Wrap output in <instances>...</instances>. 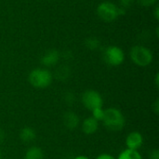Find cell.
<instances>
[{
  "instance_id": "6da1fadb",
  "label": "cell",
  "mask_w": 159,
  "mask_h": 159,
  "mask_svg": "<svg viewBox=\"0 0 159 159\" xmlns=\"http://www.w3.org/2000/svg\"><path fill=\"white\" fill-rule=\"evenodd\" d=\"M96 11H97V15L99 16V18L105 22L115 21L120 16H123L126 14L125 8L110 1H104L99 4Z\"/></svg>"
},
{
  "instance_id": "7a4b0ae2",
  "label": "cell",
  "mask_w": 159,
  "mask_h": 159,
  "mask_svg": "<svg viewBox=\"0 0 159 159\" xmlns=\"http://www.w3.org/2000/svg\"><path fill=\"white\" fill-rule=\"evenodd\" d=\"M102 123L110 131H120L126 125V119L120 110L115 107H109L104 110Z\"/></svg>"
},
{
  "instance_id": "3957f363",
  "label": "cell",
  "mask_w": 159,
  "mask_h": 159,
  "mask_svg": "<svg viewBox=\"0 0 159 159\" xmlns=\"http://www.w3.org/2000/svg\"><path fill=\"white\" fill-rule=\"evenodd\" d=\"M53 75L47 68H35L28 75L29 83L35 89H46L52 83Z\"/></svg>"
},
{
  "instance_id": "277c9868",
  "label": "cell",
  "mask_w": 159,
  "mask_h": 159,
  "mask_svg": "<svg viewBox=\"0 0 159 159\" xmlns=\"http://www.w3.org/2000/svg\"><path fill=\"white\" fill-rule=\"evenodd\" d=\"M129 56L132 62L140 67L150 65L154 60V55L151 49L141 45L133 46L129 51Z\"/></svg>"
},
{
  "instance_id": "5b68a950",
  "label": "cell",
  "mask_w": 159,
  "mask_h": 159,
  "mask_svg": "<svg viewBox=\"0 0 159 159\" xmlns=\"http://www.w3.org/2000/svg\"><path fill=\"white\" fill-rule=\"evenodd\" d=\"M81 102L84 107L89 111L101 108L103 105V99L102 95L95 89H88L84 91L81 96Z\"/></svg>"
},
{
  "instance_id": "8992f818",
  "label": "cell",
  "mask_w": 159,
  "mask_h": 159,
  "mask_svg": "<svg viewBox=\"0 0 159 159\" xmlns=\"http://www.w3.org/2000/svg\"><path fill=\"white\" fill-rule=\"evenodd\" d=\"M103 60L110 66H119L125 61V53L117 46H109L103 52Z\"/></svg>"
},
{
  "instance_id": "52a82bcc",
  "label": "cell",
  "mask_w": 159,
  "mask_h": 159,
  "mask_svg": "<svg viewBox=\"0 0 159 159\" xmlns=\"http://www.w3.org/2000/svg\"><path fill=\"white\" fill-rule=\"evenodd\" d=\"M125 143L128 149L138 151L143 144V136L138 131H132L127 136Z\"/></svg>"
},
{
  "instance_id": "ba28073f",
  "label": "cell",
  "mask_w": 159,
  "mask_h": 159,
  "mask_svg": "<svg viewBox=\"0 0 159 159\" xmlns=\"http://www.w3.org/2000/svg\"><path fill=\"white\" fill-rule=\"evenodd\" d=\"M60 52L57 49H50L47 51L41 58V63L46 67H52L60 61Z\"/></svg>"
},
{
  "instance_id": "9c48e42d",
  "label": "cell",
  "mask_w": 159,
  "mask_h": 159,
  "mask_svg": "<svg viewBox=\"0 0 159 159\" xmlns=\"http://www.w3.org/2000/svg\"><path fill=\"white\" fill-rule=\"evenodd\" d=\"M79 122H80L79 117L75 112L68 111L62 116V123L67 129H70V130L75 129L78 127Z\"/></svg>"
},
{
  "instance_id": "30bf717a",
  "label": "cell",
  "mask_w": 159,
  "mask_h": 159,
  "mask_svg": "<svg viewBox=\"0 0 159 159\" xmlns=\"http://www.w3.org/2000/svg\"><path fill=\"white\" fill-rule=\"evenodd\" d=\"M82 131L87 135L94 134L99 129V122L95 120L92 116L87 117L82 122Z\"/></svg>"
},
{
  "instance_id": "8fae6325",
  "label": "cell",
  "mask_w": 159,
  "mask_h": 159,
  "mask_svg": "<svg viewBox=\"0 0 159 159\" xmlns=\"http://www.w3.org/2000/svg\"><path fill=\"white\" fill-rule=\"evenodd\" d=\"M35 137H36L35 131L31 127H25V128L21 129V130L20 132V139L21 140V142H23L25 143H32L33 141H34Z\"/></svg>"
},
{
  "instance_id": "7c38bea8",
  "label": "cell",
  "mask_w": 159,
  "mask_h": 159,
  "mask_svg": "<svg viewBox=\"0 0 159 159\" xmlns=\"http://www.w3.org/2000/svg\"><path fill=\"white\" fill-rule=\"evenodd\" d=\"M24 159H44V153L41 148L32 146L26 151Z\"/></svg>"
},
{
  "instance_id": "4fadbf2b",
  "label": "cell",
  "mask_w": 159,
  "mask_h": 159,
  "mask_svg": "<svg viewBox=\"0 0 159 159\" xmlns=\"http://www.w3.org/2000/svg\"><path fill=\"white\" fill-rule=\"evenodd\" d=\"M116 159H143V157L139 151L127 148L118 155V157Z\"/></svg>"
},
{
  "instance_id": "5bb4252c",
  "label": "cell",
  "mask_w": 159,
  "mask_h": 159,
  "mask_svg": "<svg viewBox=\"0 0 159 159\" xmlns=\"http://www.w3.org/2000/svg\"><path fill=\"white\" fill-rule=\"evenodd\" d=\"M85 45H86V47L89 49H90V50H96V49H98L100 48L101 41L97 37H95V36H90V37H89L86 40Z\"/></svg>"
},
{
  "instance_id": "9a60e30c",
  "label": "cell",
  "mask_w": 159,
  "mask_h": 159,
  "mask_svg": "<svg viewBox=\"0 0 159 159\" xmlns=\"http://www.w3.org/2000/svg\"><path fill=\"white\" fill-rule=\"evenodd\" d=\"M69 75H70V69L65 65L61 66L56 72V76L59 80H65L66 78H68Z\"/></svg>"
},
{
  "instance_id": "2e32d148",
  "label": "cell",
  "mask_w": 159,
  "mask_h": 159,
  "mask_svg": "<svg viewBox=\"0 0 159 159\" xmlns=\"http://www.w3.org/2000/svg\"><path fill=\"white\" fill-rule=\"evenodd\" d=\"M91 113H92V117L95 120H97L98 122L103 120V117H104V109H102V107L96 108V109L92 110Z\"/></svg>"
},
{
  "instance_id": "e0dca14e",
  "label": "cell",
  "mask_w": 159,
  "mask_h": 159,
  "mask_svg": "<svg viewBox=\"0 0 159 159\" xmlns=\"http://www.w3.org/2000/svg\"><path fill=\"white\" fill-rule=\"evenodd\" d=\"M135 0H119V3H120V7H123V8H128L129 7L132 6V4L134 3Z\"/></svg>"
},
{
  "instance_id": "ac0fdd59",
  "label": "cell",
  "mask_w": 159,
  "mask_h": 159,
  "mask_svg": "<svg viewBox=\"0 0 159 159\" xmlns=\"http://www.w3.org/2000/svg\"><path fill=\"white\" fill-rule=\"evenodd\" d=\"M157 2V0H139L140 5H142L143 7H151L153 5H155Z\"/></svg>"
},
{
  "instance_id": "d6986e66",
  "label": "cell",
  "mask_w": 159,
  "mask_h": 159,
  "mask_svg": "<svg viewBox=\"0 0 159 159\" xmlns=\"http://www.w3.org/2000/svg\"><path fill=\"white\" fill-rule=\"evenodd\" d=\"M64 101L68 103V104H72L74 102H75V96H74V94L72 93V92H68L66 95H65V97H64Z\"/></svg>"
},
{
  "instance_id": "ffe728a7",
  "label": "cell",
  "mask_w": 159,
  "mask_h": 159,
  "mask_svg": "<svg viewBox=\"0 0 159 159\" xmlns=\"http://www.w3.org/2000/svg\"><path fill=\"white\" fill-rule=\"evenodd\" d=\"M149 159H159V150L158 149H154L150 152Z\"/></svg>"
},
{
  "instance_id": "44dd1931",
  "label": "cell",
  "mask_w": 159,
  "mask_h": 159,
  "mask_svg": "<svg viewBox=\"0 0 159 159\" xmlns=\"http://www.w3.org/2000/svg\"><path fill=\"white\" fill-rule=\"evenodd\" d=\"M95 159H116L112 155H109V154H101L99 155Z\"/></svg>"
},
{
  "instance_id": "7402d4cb",
  "label": "cell",
  "mask_w": 159,
  "mask_h": 159,
  "mask_svg": "<svg viewBox=\"0 0 159 159\" xmlns=\"http://www.w3.org/2000/svg\"><path fill=\"white\" fill-rule=\"evenodd\" d=\"M153 110H154V112L157 115L159 113V101L158 99L154 102V104H153V108H152Z\"/></svg>"
},
{
  "instance_id": "603a6c76",
  "label": "cell",
  "mask_w": 159,
  "mask_h": 159,
  "mask_svg": "<svg viewBox=\"0 0 159 159\" xmlns=\"http://www.w3.org/2000/svg\"><path fill=\"white\" fill-rule=\"evenodd\" d=\"M154 17L157 20H159V8L158 7H156L155 10H154Z\"/></svg>"
},
{
  "instance_id": "cb8c5ba5",
  "label": "cell",
  "mask_w": 159,
  "mask_h": 159,
  "mask_svg": "<svg viewBox=\"0 0 159 159\" xmlns=\"http://www.w3.org/2000/svg\"><path fill=\"white\" fill-rule=\"evenodd\" d=\"M4 138H5V133L2 129H0V143L4 141Z\"/></svg>"
},
{
  "instance_id": "d4e9b609",
  "label": "cell",
  "mask_w": 159,
  "mask_h": 159,
  "mask_svg": "<svg viewBox=\"0 0 159 159\" xmlns=\"http://www.w3.org/2000/svg\"><path fill=\"white\" fill-rule=\"evenodd\" d=\"M155 83H156V86H157V88H158V86H159V75L158 74H157V75H156Z\"/></svg>"
},
{
  "instance_id": "484cf974",
  "label": "cell",
  "mask_w": 159,
  "mask_h": 159,
  "mask_svg": "<svg viewBox=\"0 0 159 159\" xmlns=\"http://www.w3.org/2000/svg\"><path fill=\"white\" fill-rule=\"evenodd\" d=\"M74 159H90L89 157H86V156H77V157H75Z\"/></svg>"
},
{
  "instance_id": "4316f807",
  "label": "cell",
  "mask_w": 159,
  "mask_h": 159,
  "mask_svg": "<svg viewBox=\"0 0 159 159\" xmlns=\"http://www.w3.org/2000/svg\"><path fill=\"white\" fill-rule=\"evenodd\" d=\"M1 156H2V155H1V151H0V159H1Z\"/></svg>"
}]
</instances>
